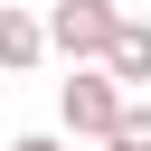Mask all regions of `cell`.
<instances>
[{"instance_id": "5b68a950", "label": "cell", "mask_w": 151, "mask_h": 151, "mask_svg": "<svg viewBox=\"0 0 151 151\" xmlns=\"http://www.w3.org/2000/svg\"><path fill=\"white\" fill-rule=\"evenodd\" d=\"M104 151H151V104H132V94H123V113H113Z\"/></svg>"}, {"instance_id": "7a4b0ae2", "label": "cell", "mask_w": 151, "mask_h": 151, "mask_svg": "<svg viewBox=\"0 0 151 151\" xmlns=\"http://www.w3.org/2000/svg\"><path fill=\"white\" fill-rule=\"evenodd\" d=\"M113 28H123L113 0H57V9H47V47L76 57V66H94V57L113 47Z\"/></svg>"}, {"instance_id": "6da1fadb", "label": "cell", "mask_w": 151, "mask_h": 151, "mask_svg": "<svg viewBox=\"0 0 151 151\" xmlns=\"http://www.w3.org/2000/svg\"><path fill=\"white\" fill-rule=\"evenodd\" d=\"M113 113H123V85H113L104 66H76V76L57 85V123H66L76 142H104V132H113Z\"/></svg>"}, {"instance_id": "3957f363", "label": "cell", "mask_w": 151, "mask_h": 151, "mask_svg": "<svg viewBox=\"0 0 151 151\" xmlns=\"http://www.w3.org/2000/svg\"><path fill=\"white\" fill-rule=\"evenodd\" d=\"M38 57H47V19H28V9H9V0H0V66H9V76H28Z\"/></svg>"}, {"instance_id": "8992f818", "label": "cell", "mask_w": 151, "mask_h": 151, "mask_svg": "<svg viewBox=\"0 0 151 151\" xmlns=\"http://www.w3.org/2000/svg\"><path fill=\"white\" fill-rule=\"evenodd\" d=\"M9 151H66V142H57V132H19Z\"/></svg>"}, {"instance_id": "277c9868", "label": "cell", "mask_w": 151, "mask_h": 151, "mask_svg": "<svg viewBox=\"0 0 151 151\" xmlns=\"http://www.w3.org/2000/svg\"><path fill=\"white\" fill-rule=\"evenodd\" d=\"M94 66H104L113 85H151V28H142V19H123V28H113V47H104Z\"/></svg>"}]
</instances>
